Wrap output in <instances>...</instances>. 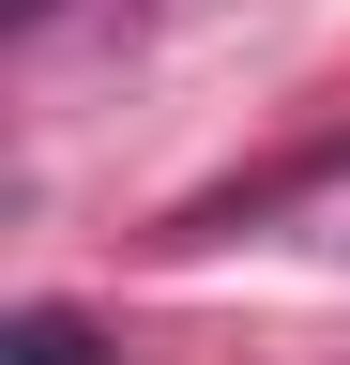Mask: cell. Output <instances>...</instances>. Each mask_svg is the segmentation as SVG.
I'll return each mask as SVG.
<instances>
[{
	"label": "cell",
	"mask_w": 350,
	"mask_h": 365,
	"mask_svg": "<svg viewBox=\"0 0 350 365\" xmlns=\"http://www.w3.org/2000/svg\"><path fill=\"white\" fill-rule=\"evenodd\" d=\"M0 365H107V335L76 304H16V319H0Z\"/></svg>",
	"instance_id": "6da1fadb"
}]
</instances>
